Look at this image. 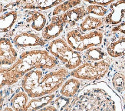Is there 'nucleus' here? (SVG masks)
Segmentation results:
<instances>
[{"label": "nucleus", "instance_id": "nucleus-30", "mask_svg": "<svg viewBox=\"0 0 125 111\" xmlns=\"http://www.w3.org/2000/svg\"><path fill=\"white\" fill-rule=\"evenodd\" d=\"M2 11H3V6H2V3L0 2V13H2Z\"/></svg>", "mask_w": 125, "mask_h": 111}, {"label": "nucleus", "instance_id": "nucleus-13", "mask_svg": "<svg viewBox=\"0 0 125 111\" xmlns=\"http://www.w3.org/2000/svg\"><path fill=\"white\" fill-rule=\"evenodd\" d=\"M81 86V82L78 79L72 77L67 80L60 88V93L64 97L71 98L78 93Z\"/></svg>", "mask_w": 125, "mask_h": 111}, {"label": "nucleus", "instance_id": "nucleus-21", "mask_svg": "<svg viewBox=\"0 0 125 111\" xmlns=\"http://www.w3.org/2000/svg\"><path fill=\"white\" fill-rule=\"evenodd\" d=\"M106 53L98 47L91 48L85 52V57L88 60L93 61V62H99L104 59Z\"/></svg>", "mask_w": 125, "mask_h": 111}, {"label": "nucleus", "instance_id": "nucleus-20", "mask_svg": "<svg viewBox=\"0 0 125 111\" xmlns=\"http://www.w3.org/2000/svg\"><path fill=\"white\" fill-rule=\"evenodd\" d=\"M81 1H67V2H63L62 3H61L60 5H57V6L53 10V16L55 15H59L64 14L65 13H67L68 11L72 9V8L74 9V7L75 8V6H77L79 4H81Z\"/></svg>", "mask_w": 125, "mask_h": 111}, {"label": "nucleus", "instance_id": "nucleus-3", "mask_svg": "<svg viewBox=\"0 0 125 111\" xmlns=\"http://www.w3.org/2000/svg\"><path fill=\"white\" fill-rule=\"evenodd\" d=\"M57 64V59L47 50L35 49L22 53L17 61L6 69L12 77L19 81L32 70L52 69Z\"/></svg>", "mask_w": 125, "mask_h": 111}, {"label": "nucleus", "instance_id": "nucleus-19", "mask_svg": "<svg viewBox=\"0 0 125 111\" xmlns=\"http://www.w3.org/2000/svg\"><path fill=\"white\" fill-rule=\"evenodd\" d=\"M104 24V20L91 15H87L80 24V28L82 32H86L98 29Z\"/></svg>", "mask_w": 125, "mask_h": 111}, {"label": "nucleus", "instance_id": "nucleus-1", "mask_svg": "<svg viewBox=\"0 0 125 111\" xmlns=\"http://www.w3.org/2000/svg\"><path fill=\"white\" fill-rule=\"evenodd\" d=\"M68 111H122V104L117 94L101 81L81 90Z\"/></svg>", "mask_w": 125, "mask_h": 111}, {"label": "nucleus", "instance_id": "nucleus-10", "mask_svg": "<svg viewBox=\"0 0 125 111\" xmlns=\"http://www.w3.org/2000/svg\"><path fill=\"white\" fill-rule=\"evenodd\" d=\"M111 13L104 19L107 23L110 25H118L121 23L125 15V1H117L110 5Z\"/></svg>", "mask_w": 125, "mask_h": 111}, {"label": "nucleus", "instance_id": "nucleus-8", "mask_svg": "<svg viewBox=\"0 0 125 111\" xmlns=\"http://www.w3.org/2000/svg\"><path fill=\"white\" fill-rule=\"evenodd\" d=\"M13 44L19 48L42 46L46 44V40L32 32H21L13 38Z\"/></svg>", "mask_w": 125, "mask_h": 111}, {"label": "nucleus", "instance_id": "nucleus-27", "mask_svg": "<svg viewBox=\"0 0 125 111\" xmlns=\"http://www.w3.org/2000/svg\"><path fill=\"white\" fill-rule=\"evenodd\" d=\"M38 111H58V109L55 107V106H52V105H48V106L42 108Z\"/></svg>", "mask_w": 125, "mask_h": 111}, {"label": "nucleus", "instance_id": "nucleus-12", "mask_svg": "<svg viewBox=\"0 0 125 111\" xmlns=\"http://www.w3.org/2000/svg\"><path fill=\"white\" fill-rule=\"evenodd\" d=\"M27 21L31 23V26L34 30L39 32L44 29L46 26L47 18L46 16L39 11L32 10L28 13Z\"/></svg>", "mask_w": 125, "mask_h": 111}, {"label": "nucleus", "instance_id": "nucleus-16", "mask_svg": "<svg viewBox=\"0 0 125 111\" xmlns=\"http://www.w3.org/2000/svg\"><path fill=\"white\" fill-rule=\"evenodd\" d=\"M107 52L111 58L125 56V36H121L117 40L111 42L107 46Z\"/></svg>", "mask_w": 125, "mask_h": 111}, {"label": "nucleus", "instance_id": "nucleus-9", "mask_svg": "<svg viewBox=\"0 0 125 111\" xmlns=\"http://www.w3.org/2000/svg\"><path fill=\"white\" fill-rule=\"evenodd\" d=\"M64 25L61 15L53 16L50 23L42 30V38L45 40H55L63 32Z\"/></svg>", "mask_w": 125, "mask_h": 111}, {"label": "nucleus", "instance_id": "nucleus-4", "mask_svg": "<svg viewBox=\"0 0 125 111\" xmlns=\"http://www.w3.org/2000/svg\"><path fill=\"white\" fill-rule=\"evenodd\" d=\"M48 52L60 60L67 69L74 70L82 63L81 54L74 50L62 39L52 40L48 45Z\"/></svg>", "mask_w": 125, "mask_h": 111}, {"label": "nucleus", "instance_id": "nucleus-22", "mask_svg": "<svg viewBox=\"0 0 125 111\" xmlns=\"http://www.w3.org/2000/svg\"><path fill=\"white\" fill-rule=\"evenodd\" d=\"M18 82L10 74L6 68H0V90L5 86H11Z\"/></svg>", "mask_w": 125, "mask_h": 111}, {"label": "nucleus", "instance_id": "nucleus-2", "mask_svg": "<svg viewBox=\"0 0 125 111\" xmlns=\"http://www.w3.org/2000/svg\"><path fill=\"white\" fill-rule=\"evenodd\" d=\"M68 71L65 68L52 71L45 75L41 69L32 70L21 79V87L29 97L39 98L53 94L66 81Z\"/></svg>", "mask_w": 125, "mask_h": 111}, {"label": "nucleus", "instance_id": "nucleus-7", "mask_svg": "<svg viewBox=\"0 0 125 111\" xmlns=\"http://www.w3.org/2000/svg\"><path fill=\"white\" fill-rule=\"evenodd\" d=\"M17 52L8 38H0V66L13 65L17 61Z\"/></svg>", "mask_w": 125, "mask_h": 111}, {"label": "nucleus", "instance_id": "nucleus-6", "mask_svg": "<svg viewBox=\"0 0 125 111\" xmlns=\"http://www.w3.org/2000/svg\"><path fill=\"white\" fill-rule=\"evenodd\" d=\"M110 66V62L106 59L99 62L84 63H81L74 70H72L70 74L74 78L78 80L97 81L106 76L109 71Z\"/></svg>", "mask_w": 125, "mask_h": 111}, {"label": "nucleus", "instance_id": "nucleus-5", "mask_svg": "<svg viewBox=\"0 0 125 111\" xmlns=\"http://www.w3.org/2000/svg\"><path fill=\"white\" fill-rule=\"evenodd\" d=\"M103 38V33L96 30L85 35L81 34L78 30H71L66 35L68 44L74 50L78 53L93 47H98L101 45Z\"/></svg>", "mask_w": 125, "mask_h": 111}, {"label": "nucleus", "instance_id": "nucleus-28", "mask_svg": "<svg viewBox=\"0 0 125 111\" xmlns=\"http://www.w3.org/2000/svg\"><path fill=\"white\" fill-rule=\"evenodd\" d=\"M3 104H4V97L0 93V111H2V108H3Z\"/></svg>", "mask_w": 125, "mask_h": 111}, {"label": "nucleus", "instance_id": "nucleus-29", "mask_svg": "<svg viewBox=\"0 0 125 111\" xmlns=\"http://www.w3.org/2000/svg\"><path fill=\"white\" fill-rule=\"evenodd\" d=\"M2 111H15L12 107H5L3 110H2Z\"/></svg>", "mask_w": 125, "mask_h": 111}, {"label": "nucleus", "instance_id": "nucleus-15", "mask_svg": "<svg viewBox=\"0 0 125 111\" xmlns=\"http://www.w3.org/2000/svg\"><path fill=\"white\" fill-rule=\"evenodd\" d=\"M55 98V94H50L42 97L33 98L29 101L25 111H38L49 105Z\"/></svg>", "mask_w": 125, "mask_h": 111}, {"label": "nucleus", "instance_id": "nucleus-14", "mask_svg": "<svg viewBox=\"0 0 125 111\" xmlns=\"http://www.w3.org/2000/svg\"><path fill=\"white\" fill-rule=\"evenodd\" d=\"M64 1H25L21 2L22 7L27 9H34V10H47L52 7H56L60 5Z\"/></svg>", "mask_w": 125, "mask_h": 111}, {"label": "nucleus", "instance_id": "nucleus-24", "mask_svg": "<svg viewBox=\"0 0 125 111\" xmlns=\"http://www.w3.org/2000/svg\"><path fill=\"white\" fill-rule=\"evenodd\" d=\"M86 10L88 12V14L95 15L97 16H100V17L106 15L108 11L107 8L97 5H89L87 6Z\"/></svg>", "mask_w": 125, "mask_h": 111}, {"label": "nucleus", "instance_id": "nucleus-18", "mask_svg": "<svg viewBox=\"0 0 125 111\" xmlns=\"http://www.w3.org/2000/svg\"><path fill=\"white\" fill-rule=\"evenodd\" d=\"M28 103L29 96L23 90H20L11 99V107L15 111H25Z\"/></svg>", "mask_w": 125, "mask_h": 111}, {"label": "nucleus", "instance_id": "nucleus-17", "mask_svg": "<svg viewBox=\"0 0 125 111\" xmlns=\"http://www.w3.org/2000/svg\"><path fill=\"white\" fill-rule=\"evenodd\" d=\"M18 19V13L15 11H9L0 16V33L9 32Z\"/></svg>", "mask_w": 125, "mask_h": 111}, {"label": "nucleus", "instance_id": "nucleus-23", "mask_svg": "<svg viewBox=\"0 0 125 111\" xmlns=\"http://www.w3.org/2000/svg\"><path fill=\"white\" fill-rule=\"evenodd\" d=\"M112 86L118 93L125 90V75L122 73H117L112 78Z\"/></svg>", "mask_w": 125, "mask_h": 111}, {"label": "nucleus", "instance_id": "nucleus-11", "mask_svg": "<svg viewBox=\"0 0 125 111\" xmlns=\"http://www.w3.org/2000/svg\"><path fill=\"white\" fill-rule=\"evenodd\" d=\"M88 12L84 6L75 7L72 9L68 11L67 13L62 14L61 16L64 21V24L69 26H74L81 19H84L88 15Z\"/></svg>", "mask_w": 125, "mask_h": 111}, {"label": "nucleus", "instance_id": "nucleus-25", "mask_svg": "<svg viewBox=\"0 0 125 111\" xmlns=\"http://www.w3.org/2000/svg\"><path fill=\"white\" fill-rule=\"evenodd\" d=\"M86 2L89 3L90 5H101V6H107V5H111L113 2H115V1L113 0H87L85 1Z\"/></svg>", "mask_w": 125, "mask_h": 111}, {"label": "nucleus", "instance_id": "nucleus-26", "mask_svg": "<svg viewBox=\"0 0 125 111\" xmlns=\"http://www.w3.org/2000/svg\"><path fill=\"white\" fill-rule=\"evenodd\" d=\"M113 32H118L123 33V34H125V22L124 23L119 24L118 26H115V28H113Z\"/></svg>", "mask_w": 125, "mask_h": 111}]
</instances>
